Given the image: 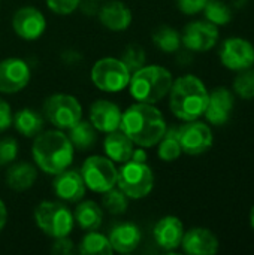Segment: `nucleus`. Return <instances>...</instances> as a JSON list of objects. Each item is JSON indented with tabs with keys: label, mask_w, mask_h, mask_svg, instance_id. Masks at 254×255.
<instances>
[{
	"label": "nucleus",
	"mask_w": 254,
	"mask_h": 255,
	"mask_svg": "<svg viewBox=\"0 0 254 255\" xmlns=\"http://www.w3.org/2000/svg\"><path fill=\"white\" fill-rule=\"evenodd\" d=\"M168 128L160 109L150 103L136 102L121 115L120 130L124 131L135 146L153 148L159 143Z\"/></svg>",
	"instance_id": "nucleus-1"
},
{
	"label": "nucleus",
	"mask_w": 254,
	"mask_h": 255,
	"mask_svg": "<svg viewBox=\"0 0 254 255\" xmlns=\"http://www.w3.org/2000/svg\"><path fill=\"white\" fill-rule=\"evenodd\" d=\"M31 155L33 160L43 173L57 175L61 170L70 167L73 161L75 148L63 130L54 128L40 131L33 137Z\"/></svg>",
	"instance_id": "nucleus-2"
},
{
	"label": "nucleus",
	"mask_w": 254,
	"mask_h": 255,
	"mask_svg": "<svg viewBox=\"0 0 254 255\" xmlns=\"http://www.w3.org/2000/svg\"><path fill=\"white\" fill-rule=\"evenodd\" d=\"M168 96L171 112L184 123L204 117L210 91L199 76L187 73L172 82Z\"/></svg>",
	"instance_id": "nucleus-3"
},
{
	"label": "nucleus",
	"mask_w": 254,
	"mask_h": 255,
	"mask_svg": "<svg viewBox=\"0 0 254 255\" xmlns=\"http://www.w3.org/2000/svg\"><path fill=\"white\" fill-rule=\"evenodd\" d=\"M172 82L174 78L169 69L157 64H145L132 73L127 88L136 102L156 105L169 94Z\"/></svg>",
	"instance_id": "nucleus-4"
},
{
	"label": "nucleus",
	"mask_w": 254,
	"mask_h": 255,
	"mask_svg": "<svg viewBox=\"0 0 254 255\" xmlns=\"http://www.w3.org/2000/svg\"><path fill=\"white\" fill-rule=\"evenodd\" d=\"M33 218L37 229L52 239L69 236L75 226L73 212L60 202H40L34 208Z\"/></svg>",
	"instance_id": "nucleus-5"
},
{
	"label": "nucleus",
	"mask_w": 254,
	"mask_h": 255,
	"mask_svg": "<svg viewBox=\"0 0 254 255\" xmlns=\"http://www.w3.org/2000/svg\"><path fill=\"white\" fill-rule=\"evenodd\" d=\"M117 187L133 200L145 199L154 188L153 169L142 161L129 160L121 164L117 175Z\"/></svg>",
	"instance_id": "nucleus-6"
},
{
	"label": "nucleus",
	"mask_w": 254,
	"mask_h": 255,
	"mask_svg": "<svg viewBox=\"0 0 254 255\" xmlns=\"http://www.w3.org/2000/svg\"><path fill=\"white\" fill-rule=\"evenodd\" d=\"M132 72L115 57H103L97 60L90 72L93 85L103 93H120L127 88Z\"/></svg>",
	"instance_id": "nucleus-7"
},
{
	"label": "nucleus",
	"mask_w": 254,
	"mask_h": 255,
	"mask_svg": "<svg viewBox=\"0 0 254 255\" xmlns=\"http://www.w3.org/2000/svg\"><path fill=\"white\" fill-rule=\"evenodd\" d=\"M42 115L55 128L67 130L82 118V106L75 96L55 93L45 99Z\"/></svg>",
	"instance_id": "nucleus-8"
},
{
	"label": "nucleus",
	"mask_w": 254,
	"mask_h": 255,
	"mask_svg": "<svg viewBox=\"0 0 254 255\" xmlns=\"http://www.w3.org/2000/svg\"><path fill=\"white\" fill-rule=\"evenodd\" d=\"M81 176L85 187L94 193H106L108 190L117 187L118 169L115 163L106 155H91L81 166Z\"/></svg>",
	"instance_id": "nucleus-9"
},
{
	"label": "nucleus",
	"mask_w": 254,
	"mask_h": 255,
	"mask_svg": "<svg viewBox=\"0 0 254 255\" xmlns=\"http://www.w3.org/2000/svg\"><path fill=\"white\" fill-rule=\"evenodd\" d=\"M178 140L183 154L201 155L213 148L214 134L208 123L193 120L184 121V124L178 127Z\"/></svg>",
	"instance_id": "nucleus-10"
},
{
	"label": "nucleus",
	"mask_w": 254,
	"mask_h": 255,
	"mask_svg": "<svg viewBox=\"0 0 254 255\" xmlns=\"http://www.w3.org/2000/svg\"><path fill=\"white\" fill-rule=\"evenodd\" d=\"M219 58L223 67L232 72H241L254 66V45L246 37H228L219 51Z\"/></svg>",
	"instance_id": "nucleus-11"
},
{
	"label": "nucleus",
	"mask_w": 254,
	"mask_h": 255,
	"mask_svg": "<svg viewBox=\"0 0 254 255\" xmlns=\"http://www.w3.org/2000/svg\"><path fill=\"white\" fill-rule=\"evenodd\" d=\"M220 37L219 27L207 19H196L186 24L181 33V43L190 52L211 51Z\"/></svg>",
	"instance_id": "nucleus-12"
},
{
	"label": "nucleus",
	"mask_w": 254,
	"mask_h": 255,
	"mask_svg": "<svg viewBox=\"0 0 254 255\" xmlns=\"http://www.w3.org/2000/svg\"><path fill=\"white\" fill-rule=\"evenodd\" d=\"M31 78L28 64L18 57H9L0 61V93L15 94L22 91Z\"/></svg>",
	"instance_id": "nucleus-13"
},
{
	"label": "nucleus",
	"mask_w": 254,
	"mask_h": 255,
	"mask_svg": "<svg viewBox=\"0 0 254 255\" xmlns=\"http://www.w3.org/2000/svg\"><path fill=\"white\" fill-rule=\"evenodd\" d=\"M12 28L24 40H37L46 30V18L37 7L22 6L12 16Z\"/></svg>",
	"instance_id": "nucleus-14"
},
{
	"label": "nucleus",
	"mask_w": 254,
	"mask_h": 255,
	"mask_svg": "<svg viewBox=\"0 0 254 255\" xmlns=\"http://www.w3.org/2000/svg\"><path fill=\"white\" fill-rule=\"evenodd\" d=\"M235 108V93L228 87H216L210 91L208 105L204 117L208 124L222 127L228 124Z\"/></svg>",
	"instance_id": "nucleus-15"
},
{
	"label": "nucleus",
	"mask_w": 254,
	"mask_h": 255,
	"mask_svg": "<svg viewBox=\"0 0 254 255\" xmlns=\"http://www.w3.org/2000/svg\"><path fill=\"white\" fill-rule=\"evenodd\" d=\"M85 182L81 176L79 170L75 169H64L60 173L54 175L52 181V191L57 199L69 203H78L85 196Z\"/></svg>",
	"instance_id": "nucleus-16"
},
{
	"label": "nucleus",
	"mask_w": 254,
	"mask_h": 255,
	"mask_svg": "<svg viewBox=\"0 0 254 255\" xmlns=\"http://www.w3.org/2000/svg\"><path fill=\"white\" fill-rule=\"evenodd\" d=\"M180 248L189 255H214L220 250V242L210 229L193 227L184 232Z\"/></svg>",
	"instance_id": "nucleus-17"
},
{
	"label": "nucleus",
	"mask_w": 254,
	"mask_h": 255,
	"mask_svg": "<svg viewBox=\"0 0 254 255\" xmlns=\"http://www.w3.org/2000/svg\"><path fill=\"white\" fill-rule=\"evenodd\" d=\"M123 111L120 106L111 100L99 99L90 106L88 112V121L93 124V127L100 133H109L120 128Z\"/></svg>",
	"instance_id": "nucleus-18"
},
{
	"label": "nucleus",
	"mask_w": 254,
	"mask_h": 255,
	"mask_svg": "<svg viewBox=\"0 0 254 255\" xmlns=\"http://www.w3.org/2000/svg\"><path fill=\"white\" fill-rule=\"evenodd\" d=\"M184 232V224L178 217L166 215L156 223L153 229V236L157 247L165 251H175L181 247Z\"/></svg>",
	"instance_id": "nucleus-19"
},
{
	"label": "nucleus",
	"mask_w": 254,
	"mask_h": 255,
	"mask_svg": "<svg viewBox=\"0 0 254 255\" xmlns=\"http://www.w3.org/2000/svg\"><path fill=\"white\" fill-rule=\"evenodd\" d=\"M97 16L102 25L111 31H124L133 21L130 7L120 0H111L102 4L99 7Z\"/></svg>",
	"instance_id": "nucleus-20"
},
{
	"label": "nucleus",
	"mask_w": 254,
	"mask_h": 255,
	"mask_svg": "<svg viewBox=\"0 0 254 255\" xmlns=\"http://www.w3.org/2000/svg\"><path fill=\"white\" fill-rule=\"evenodd\" d=\"M109 242L112 247L114 253L118 254H129L133 253L142 239L141 229L133 224V223H121L117 224L111 232H109Z\"/></svg>",
	"instance_id": "nucleus-21"
},
{
	"label": "nucleus",
	"mask_w": 254,
	"mask_h": 255,
	"mask_svg": "<svg viewBox=\"0 0 254 255\" xmlns=\"http://www.w3.org/2000/svg\"><path fill=\"white\" fill-rule=\"evenodd\" d=\"M135 149V143L129 139V136L118 130L106 133L103 139V151L108 158H111L114 163L123 164L132 158Z\"/></svg>",
	"instance_id": "nucleus-22"
},
{
	"label": "nucleus",
	"mask_w": 254,
	"mask_h": 255,
	"mask_svg": "<svg viewBox=\"0 0 254 255\" xmlns=\"http://www.w3.org/2000/svg\"><path fill=\"white\" fill-rule=\"evenodd\" d=\"M37 179V169L30 163H13L6 172V184L10 190L22 193L30 190Z\"/></svg>",
	"instance_id": "nucleus-23"
},
{
	"label": "nucleus",
	"mask_w": 254,
	"mask_h": 255,
	"mask_svg": "<svg viewBox=\"0 0 254 255\" xmlns=\"http://www.w3.org/2000/svg\"><path fill=\"white\" fill-rule=\"evenodd\" d=\"M12 126L24 137H34L45 127V118L40 112L31 108H22L13 114Z\"/></svg>",
	"instance_id": "nucleus-24"
},
{
	"label": "nucleus",
	"mask_w": 254,
	"mask_h": 255,
	"mask_svg": "<svg viewBox=\"0 0 254 255\" xmlns=\"http://www.w3.org/2000/svg\"><path fill=\"white\" fill-rule=\"evenodd\" d=\"M73 220L84 232L99 230L103 223V211L93 200H79L73 211Z\"/></svg>",
	"instance_id": "nucleus-25"
},
{
	"label": "nucleus",
	"mask_w": 254,
	"mask_h": 255,
	"mask_svg": "<svg viewBox=\"0 0 254 255\" xmlns=\"http://www.w3.org/2000/svg\"><path fill=\"white\" fill-rule=\"evenodd\" d=\"M67 137L73 148L78 151H88L97 142V130L87 120H79L70 128H67Z\"/></svg>",
	"instance_id": "nucleus-26"
},
{
	"label": "nucleus",
	"mask_w": 254,
	"mask_h": 255,
	"mask_svg": "<svg viewBox=\"0 0 254 255\" xmlns=\"http://www.w3.org/2000/svg\"><path fill=\"white\" fill-rule=\"evenodd\" d=\"M78 253L82 255H111L114 251L108 236L97 230H91L82 236L78 245Z\"/></svg>",
	"instance_id": "nucleus-27"
},
{
	"label": "nucleus",
	"mask_w": 254,
	"mask_h": 255,
	"mask_svg": "<svg viewBox=\"0 0 254 255\" xmlns=\"http://www.w3.org/2000/svg\"><path fill=\"white\" fill-rule=\"evenodd\" d=\"M183 154L180 140H178V127L171 126L166 128L163 137L157 143V155L165 163H172L178 160Z\"/></svg>",
	"instance_id": "nucleus-28"
},
{
	"label": "nucleus",
	"mask_w": 254,
	"mask_h": 255,
	"mask_svg": "<svg viewBox=\"0 0 254 255\" xmlns=\"http://www.w3.org/2000/svg\"><path fill=\"white\" fill-rule=\"evenodd\" d=\"M153 43L165 54H175L181 48V33L171 25H160L153 33Z\"/></svg>",
	"instance_id": "nucleus-29"
},
{
	"label": "nucleus",
	"mask_w": 254,
	"mask_h": 255,
	"mask_svg": "<svg viewBox=\"0 0 254 255\" xmlns=\"http://www.w3.org/2000/svg\"><path fill=\"white\" fill-rule=\"evenodd\" d=\"M202 12L205 19L217 27L229 24L234 18L232 9L229 7V4H226L222 0H208Z\"/></svg>",
	"instance_id": "nucleus-30"
},
{
	"label": "nucleus",
	"mask_w": 254,
	"mask_h": 255,
	"mask_svg": "<svg viewBox=\"0 0 254 255\" xmlns=\"http://www.w3.org/2000/svg\"><path fill=\"white\" fill-rule=\"evenodd\" d=\"M232 91L243 100L254 99V66L237 72V76L232 82Z\"/></svg>",
	"instance_id": "nucleus-31"
},
{
	"label": "nucleus",
	"mask_w": 254,
	"mask_h": 255,
	"mask_svg": "<svg viewBox=\"0 0 254 255\" xmlns=\"http://www.w3.org/2000/svg\"><path fill=\"white\" fill-rule=\"evenodd\" d=\"M102 206L105 208L106 212H109L112 215H123L127 211L129 197L118 187H114V188L108 190L106 193H103Z\"/></svg>",
	"instance_id": "nucleus-32"
},
{
	"label": "nucleus",
	"mask_w": 254,
	"mask_h": 255,
	"mask_svg": "<svg viewBox=\"0 0 254 255\" xmlns=\"http://www.w3.org/2000/svg\"><path fill=\"white\" fill-rule=\"evenodd\" d=\"M120 58L132 73L136 72L138 69L144 67L147 63V54H145L144 48L136 43H130L129 46H126V49L123 51Z\"/></svg>",
	"instance_id": "nucleus-33"
},
{
	"label": "nucleus",
	"mask_w": 254,
	"mask_h": 255,
	"mask_svg": "<svg viewBox=\"0 0 254 255\" xmlns=\"http://www.w3.org/2000/svg\"><path fill=\"white\" fill-rule=\"evenodd\" d=\"M18 157V142L13 137L0 139V167L12 164Z\"/></svg>",
	"instance_id": "nucleus-34"
},
{
	"label": "nucleus",
	"mask_w": 254,
	"mask_h": 255,
	"mask_svg": "<svg viewBox=\"0 0 254 255\" xmlns=\"http://www.w3.org/2000/svg\"><path fill=\"white\" fill-rule=\"evenodd\" d=\"M46 7L57 15H70L78 7L81 0H45Z\"/></svg>",
	"instance_id": "nucleus-35"
},
{
	"label": "nucleus",
	"mask_w": 254,
	"mask_h": 255,
	"mask_svg": "<svg viewBox=\"0 0 254 255\" xmlns=\"http://www.w3.org/2000/svg\"><path fill=\"white\" fill-rule=\"evenodd\" d=\"M177 7L184 15H196L204 10L208 0H175Z\"/></svg>",
	"instance_id": "nucleus-36"
},
{
	"label": "nucleus",
	"mask_w": 254,
	"mask_h": 255,
	"mask_svg": "<svg viewBox=\"0 0 254 255\" xmlns=\"http://www.w3.org/2000/svg\"><path fill=\"white\" fill-rule=\"evenodd\" d=\"M12 118H13V112L10 105L0 99V133L6 131L10 126H12Z\"/></svg>",
	"instance_id": "nucleus-37"
},
{
	"label": "nucleus",
	"mask_w": 254,
	"mask_h": 255,
	"mask_svg": "<svg viewBox=\"0 0 254 255\" xmlns=\"http://www.w3.org/2000/svg\"><path fill=\"white\" fill-rule=\"evenodd\" d=\"M51 251L57 255H69L75 251V245L69 239V236H64V238L54 239V244H52Z\"/></svg>",
	"instance_id": "nucleus-38"
},
{
	"label": "nucleus",
	"mask_w": 254,
	"mask_h": 255,
	"mask_svg": "<svg viewBox=\"0 0 254 255\" xmlns=\"http://www.w3.org/2000/svg\"><path fill=\"white\" fill-rule=\"evenodd\" d=\"M130 160H133V161H142V163H145V161H147V152H145V149H144V148H141V146L135 148V149H133V154H132V158H130Z\"/></svg>",
	"instance_id": "nucleus-39"
},
{
	"label": "nucleus",
	"mask_w": 254,
	"mask_h": 255,
	"mask_svg": "<svg viewBox=\"0 0 254 255\" xmlns=\"http://www.w3.org/2000/svg\"><path fill=\"white\" fill-rule=\"evenodd\" d=\"M6 221H7V209H6L4 202L0 199V233L6 226Z\"/></svg>",
	"instance_id": "nucleus-40"
},
{
	"label": "nucleus",
	"mask_w": 254,
	"mask_h": 255,
	"mask_svg": "<svg viewBox=\"0 0 254 255\" xmlns=\"http://www.w3.org/2000/svg\"><path fill=\"white\" fill-rule=\"evenodd\" d=\"M249 220H250V227L254 230V205L250 209V215H249Z\"/></svg>",
	"instance_id": "nucleus-41"
},
{
	"label": "nucleus",
	"mask_w": 254,
	"mask_h": 255,
	"mask_svg": "<svg viewBox=\"0 0 254 255\" xmlns=\"http://www.w3.org/2000/svg\"><path fill=\"white\" fill-rule=\"evenodd\" d=\"M96 1H97V0H96Z\"/></svg>",
	"instance_id": "nucleus-42"
}]
</instances>
